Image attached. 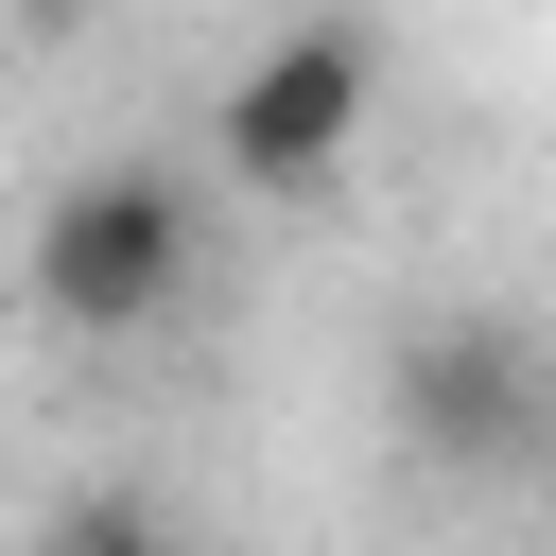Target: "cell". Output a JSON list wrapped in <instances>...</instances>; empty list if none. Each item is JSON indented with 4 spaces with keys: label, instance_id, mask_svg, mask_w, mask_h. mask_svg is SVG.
Segmentation results:
<instances>
[{
    "label": "cell",
    "instance_id": "1",
    "mask_svg": "<svg viewBox=\"0 0 556 556\" xmlns=\"http://www.w3.org/2000/svg\"><path fill=\"white\" fill-rule=\"evenodd\" d=\"M35 313L52 330H87V348H139L191 278H208V191L174 174V156H87L52 208H35Z\"/></svg>",
    "mask_w": 556,
    "mask_h": 556
},
{
    "label": "cell",
    "instance_id": "3",
    "mask_svg": "<svg viewBox=\"0 0 556 556\" xmlns=\"http://www.w3.org/2000/svg\"><path fill=\"white\" fill-rule=\"evenodd\" d=\"M382 400H400V452L417 469H521L539 452V348L521 330H417Z\"/></svg>",
    "mask_w": 556,
    "mask_h": 556
},
{
    "label": "cell",
    "instance_id": "4",
    "mask_svg": "<svg viewBox=\"0 0 556 556\" xmlns=\"http://www.w3.org/2000/svg\"><path fill=\"white\" fill-rule=\"evenodd\" d=\"M35 556H156V521H70V539H35Z\"/></svg>",
    "mask_w": 556,
    "mask_h": 556
},
{
    "label": "cell",
    "instance_id": "2",
    "mask_svg": "<svg viewBox=\"0 0 556 556\" xmlns=\"http://www.w3.org/2000/svg\"><path fill=\"white\" fill-rule=\"evenodd\" d=\"M365 104H382V52H365L348 17H295V35H261V52L226 70L208 156H226L243 191H330L348 139H365Z\"/></svg>",
    "mask_w": 556,
    "mask_h": 556
}]
</instances>
